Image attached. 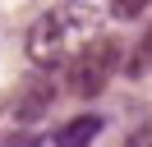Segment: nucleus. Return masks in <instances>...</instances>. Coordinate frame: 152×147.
Masks as SVG:
<instances>
[{"mask_svg":"<svg viewBox=\"0 0 152 147\" xmlns=\"http://www.w3.org/2000/svg\"><path fill=\"white\" fill-rule=\"evenodd\" d=\"M97 28H102V14H97L92 5L65 0V5L46 9V14H42L37 23L28 28L23 51H28V60H32V64H56V60H65V55L74 51L78 41H92Z\"/></svg>","mask_w":152,"mask_h":147,"instance_id":"obj_1","label":"nucleus"},{"mask_svg":"<svg viewBox=\"0 0 152 147\" xmlns=\"http://www.w3.org/2000/svg\"><path fill=\"white\" fill-rule=\"evenodd\" d=\"M115 60H120V46L111 37H92V41L78 46V55L69 60V92L74 97H97V92L111 83Z\"/></svg>","mask_w":152,"mask_h":147,"instance_id":"obj_2","label":"nucleus"},{"mask_svg":"<svg viewBox=\"0 0 152 147\" xmlns=\"http://www.w3.org/2000/svg\"><path fill=\"white\" fill-rule=\"evenodd\" d=\"M102 133V115H74L56 129V147H92Z\"/></svg>","mask_w":152,"mask_h":147,"instance_id":"obj_3","label":"nucleus"},{"mask_svg":"<svg viewBox=\"0 0 152 147\" xmlns=\"http://www.w3.org/2000/svg\"><path fill=\"white\" fill-rule=\"evenodd\" d=\"M51 97H56L51 78H32V87H28V92L19 97V110H14V115H19V119H37V115H46Z\"/></svg>","mask_w":152,"mask_h":147,"instance_id":"obj_4","label":"nucleus"},{"mask_svg":"<svg viewBox=\"0 0 152 147\" xmlns=\"http://www.w3.org/2000/svg\"><path fill=\"white\" fill-rule=\"evenodd\" d=\"M124 74H129V78H148V74H152V23L138 32L134 51L124 55Z\"/></svg>","mask_w":152,"mask_h":147,"instance_id":"obj_5","label":"nucleus"},{"mask_svg":"<svg viewBox=\"0 0 152 147\" xmlns=\"http://www.w3.org/2000/svg\"><path fill=\"white\" fill-rule=\"evenodd\" d=\"M152 0H111V14L115 18H134V14H143Z\"/></svg>","mask_w":152,"mask_h":147,"instance_id":"obj_6","label":"nucleus"},{"mask_svg":"<svg viewBox=\"0 0 152 147\" xmlns=\"http://www.w3.org/2000/svg\"><path fill=\"white\" fill-rule=\"evenodd\" d=\"M124 147H152V124H143L138 133H129V143Z\"/></svg>","mask_w":152,"mask_h":147,"instance_id":"obj_7","label":"nucleus"},{"mask_svg":"<svg viewBox=\"0 0 152 147\" xmlns=\"http://www.w3.org/2000/svg\"><path fill=\"white\" fill-rule=\"evenodd\" d=\"M0 147H42V143H37L32 133H14V138H5Z\"/></svg>","mask_w":152,"mask_h":147,"instance_id":"obj_8","label":"nucleus"}]
</instances>
